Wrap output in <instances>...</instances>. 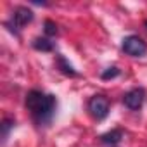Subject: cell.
Returning a JSON list of instances; mask_svg holds the SVG:
<instances>
[{"label":"cell","instance_id":"obj_6","mask_svg":"<svg viewBox=\"0 0 147 147\" xmlns=\"http://www.w3.org/2000/svg\"><path fill=\"white\" fill-rule=\"evenodd\" d=\"M55 64H57V69L62 73V75H66V76H78V71L73 67L62 55H57L55 57Z\"/></svg>","mask_w":147,"mask_h":147},{"label":"cell","instance_id":"obj_7","mask_svg":"<svg viewBox=\"0 0 147 147\" xmlns=\"http://www.w3.org/2000/svg\"><path fill=\"white\" fill-rule=\"evenodd\" d=\"M31 45H33V49H36V50H40V52H52V50H54V42H50V40L45 38V36H36V38L31 42Z\"/></svg>","mask_w":147,"mask_h":147},{"label":"cell","instance_id":"obj_10","mask_svg":"<svg viewBox=\"0 0 147 147\" xmlns=\"http://www.w3.org/2000/svg\"><path fill=\"white\" fill-rule=\"evenodd\" d=\"M119 73H121V71H119L118 67H114V66H113V67H107L106 71H102L100 78H102V80H113V78L119 76Z\"/></svg>","mask_w":147,"mask_h":147},{"label":"cell","instance_id":"obj_11","mask_svg":"<svg viewBox=\"0 0 147 147\" xmlns=\"http://www.w3.org/2000/svg\"><path fill=\"white\" fill-rule=\"evenodd\" d=\"M43 26H45V33H47L49 36H54V35H57V24H55L54 21H50V19H47Z\"/></svg>","mask_w":147,"mask_h":147},{"label":"cell","instance_id":"obj_2","mask_svg":"<svg viewBox=\"0 0 147 147\" xmlns=\"http://www.w3.org/2000/svg\"><path fill=\"white\" fill-rule=\"evenodd\" d=\"M121 49H123L125 54H128L131 57H144L147 54V43L137 35L125 36L123 43H121Z\"/></svg>","mask_w":147,"mask_h":147},{"label":"cell","instance_id":"obj_8","mask_svg":"<svg viewBox=\"0 0 147 147\" xmlns=\"http://www.w3.org/2000/svg\"><path fill=\"white\" fill-rule=\"evenodd\" d=\"M121 138H123V130H119V128L111 130V131H107V133H104V135L100 137V140H102L104 144H118Z\"/></svg>","mask_w":147,"mask_h":147},{"label":"cell","instance_id":"obj_5","mask_svg":"<svg viewBox=\"0 0 147 147\" xmlns=\"http://www.w3.org/2000/svg\"><path fill=\"white\" fill-rule=\"evenodd\" d=\"M33 18H35V16H33V11H31V9L19 5V7H16L14 12H12V24H14V28H23V26L30 24V23L33 21Z\"/></svg>","mask_w":147,"mask_h":147},{"label":"cell","instance_id":"obj_9","mask_svg":"<svg viewBox=\"0 0 147 147\" xmlns=\"http://www.w3.org/2000/svg\"><path fill=\"white\" fill-rule=\"evenodd\" d=\"M14 125H16V121L12 118H4L2 119V123H0V130H2V140L4 142L7 140L9 131H11V128H14Z\"/></svg>","mask_w":147,"mask_h":147},{"label":"cell","instance_id":"obj_3","mask_svg":"<svg viewBox=\"0 0 147 147\" xmlns=\"http://www.w3.org/2000/svg\"><path fill=\"white\" fill-rule=\"evenodd\" d=\"M109 109H111L109 100H107L104 95H94V97L88 100V111H90V114H92L97 121L106 119L107 114H109Z\"/></svg>","mask_w":147,"mask_h":147},{"label":"cell","instance_id":"obj_12","mask_svg":"<svg viewBox=\"0 0 147 147\" xmlns=\"http://www.w3.org/2000/svg\"><path fill=\"white\" fill-rule=\"evenodd\" d=\"M145 26H147V21H145Z\"/></svg>","mask_w":147,"mask_h":147},{"label":"cell","instance_id":"obj_4","mask_svg":"<svg viewBox=\"0 0 147 147\" xmlns=\"http://www.w3.org/2000/svg\"><path fill=\"white\" fill-rule=\"evenodd\" d=\"M144 100H145V90L144 88H131L123 97V104L131 111H138L144 106Z\"/></svg>","mask_w":147,"mask_h":147},{"label":"cell","instance_id":"obj_1","mask_svg":"<svg viewBox=\"0 0 147 147\" xmlns=\"http://www.w3.org/2000/svg\"><path fill=\"white\" fill-rule=\"evenodd\" d=\"M26 109L31 113V118L38 125H47L54 118L57 100L52 94H45L40 90H30L26 95Z\"/></svg>","mask_w":147,"mask_h":147}]
</instances>
